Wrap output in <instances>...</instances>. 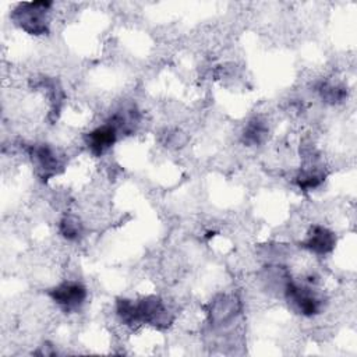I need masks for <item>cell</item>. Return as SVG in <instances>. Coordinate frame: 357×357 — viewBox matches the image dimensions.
I'll return each instance as SVG.
<instances>
[{
	"instance_id": "6da1fadb",
	"label": "cell",
	"mask_w": 357,
	"mask_h": 357,
	"mask_svg": "<svg viewBox=\"0 0 357 357\" xmlns=\"http://www.w3.org/2000/svg\"><path fill=\"white\" fill-rule=\"evenodd\" d=\"M53 3L50 1H31L21 3L13 11V21L25 32L31 35H45L49 31L47 14Z\"/></svg>"
},
{
	"instance_id": "7a4b0ae2",
	"label": "cell",
	"mask_w": 357,
	"mask_h": 357,
	"mask_svg": "<svg viewBox=\"0 0 357 357\" xmlns=\"http://www.w3.org/2000/svg\"><path fill=\"white\" fill-rule=\"evenodd\" d=\"M289 305L304 317H312L322 310L324 300L318 291L307 284H298L290 280L283 291Z\"/></svg>"
},
{
	"instance_id": "3957f363",
	"label": "cell",
	"mask_w": 357,
	"mask_h": 357,
	"mask_svg": "<svg viewBox=\"0 0 357 357\" xmlns=\"http://www.w3.org/2000/svg\"><path fill=\"white\" fill-rule=\"evenodd\" d=\"M50 298L66 311L78 310L86 300V289L78 282H63L49 290Z\"/></svg>"
},
{
	"instance_id": "277c9868",
	"label": "cell",
	"mask_w": 357,
	"mask_h": 357,
	"mask_svg": "<svg viewBox=\"0 0 357 357\" xmlns=\"http://www.w3.org/2000/svg\"><path fill=\"white\" fill-rule=\"evenodd\" d=\"M138 321L158 328H166L172 322V314L165 307L163 301L156 296L144 297L137 303Z\"/></svg>"
},
{
	"instance_id": "5b68a950",
	"label": "cell",
	"mask_w": 357,
	"mask_h": 357,
	"mask_svg": "<svg viewBox=\"0 0 357 357\" xmlns=\"http://www.w3.org/2000/svg\"><path fill=\"white\" fill-rule=\"evenodd\" d=\"M117 135L119 131L116 130V127L110 121H107L103 126L89 131L85 135V144L93 155L100 156L116 142Z\"/></svg>"
},
{
	"instance_id": "8992f818",
	"label": "cell",
	"mask_w": 357,
	"mask_h": 357,
	"mask_svg": "<svg viewBox=\"0 0 357 357\" xmlns=\"http://www.w3.org/2000/svg\"><path fill=\"white\" fill-rule=\"evenodd\" d=\"M238 314V301L231 296H219L211 303L209 318L211 324L223 326L231 322Z\"/></svg>"
},
{
	"instance_id": "52a82bcc",
	"label": "cell",
	"mask_w": 357,
	"mask_h": 357,
	"mask_svg": "<svg viewBox=\"0 0 357 357\" xmlns=\"http://www.w3.org/2000/svg\"><path fill=\"white\" fill-rule=\"evenodd\" d=\"M335 234L324 226H314L310 230L307 238L303 241V247L318 255H325L331 252L335 248Z\"/></svg>"
},
{
	"instance_id": "ba28073f",
	"label": "cell",
	"mask_w": 357,
	"mask_h": 357,
	"mask_svg": "<svg viewBox=\"0 0 357 357\" xmlns=\"http://www.w3.org/2000/svg\"><path fill=\"white\" fill-rule=\"evenodd\" d=\"M31 156L38 170L43 177L53 176L60 167V159L57 153L49 145H36L31 148Z\"/></svg>"
},
{
	"instance_id": "9c48e42d",
	"label": "cell",
	"mask_w": 357,
	"mask_h": 357,
	"mask_svg": "<svg viewBox=\"0 0 357 357\" xmlns=\"http://www.w3.org/2000/svg\"><path fill=\"white\" fill-rule=\"evenodd\" d=\"M268 131L266 123L262 119L255 117L245 126L243 131V142L248 146L261 145L268 138Z\"/></svg>"
},
{
	"instance_id": "30bf717a",
	"label": "cell",
	"mask_w": 357,
	"mask_h": 357,
	"mask_svg": "<svg viewBox=\"0 0 357 357\" xmlns=\"http://www.w3.org/2000/svg\"><path fill=\"white\" fill-rule=\"evenodd\" d=\"M262 280L269 289L284 291L287 283L291 280L286 269L282 266H266L262 275Z\"/></svg>"
},
{
	"instance_id": "8fae6325",
	"label": "cell",
	"mask_w": 357,
	"mask_h": 357,
	"mask_svg": "<svg viewBox=\"0 0 357 357\" xmlns=\"http://www.w3.org/2000/svg\"><path fill=\"white\" fill-rule=\"evenodd\" d=\"M59 231L67 240H71V241L78 240L82 234V223L79 222L78 218L73 215H67L60 220Z\"/></svg>"
},
{
	"instance_id": "7c38bea8",
	"label": "cell",
	"mask_w": 357,
	"mask_h": 357,
	"mask_svg": "<svg viewBox=\"0 0 357 357\" xmlns=\"http://www.w3.org/2000/svg\"><path fill=\"white\" fill-rule=\"evenodd\" d=\"M116 312L123 324H127V325L139 324L138 312H137V303H132L131 300H127V298L119 300L117 305H116Z\"/></svg>"
},
{
	"instance_id": "4fadbf2b",
	"label": "cell",
	"mask_w": 357,
	"mask_h": 357,
	"mask_svg": "<svg viewBox=\"0 0 357 357\" xmlns=\"http://www.w3.org/2000/svg\"><path fill=\"white\" fill-rule=\"evenodd\" d=\"M324 180V173H321L315 166H310L308 169H304L297 176V184L303 190H311L318 187Z\"/></svg>"
},
{
	"instance_id": "5bb4252c",
	"label": "cell",
	"mask_w": 357,
	"mask_h": 357,
	"mask_svg": "<svg viewBox=\"0 0 357 357\" xmlns=\"http://www.w3.org/2000/svg\"><path fill=\"white\" fill-rule=\"evenodd\" d=\"M318 91H319L321 98L328 103H337L346 98V89L339 85L322 84Z\"/></svg>"
},
{
	"instance_id": "9a60e30c",
	"label": "cell",
	"mask_w": 357,
	"mask_h": 357,
	"mask_svg": "<svg viewBox=\"0 0 357 357\" xmlns=\"http://www.w3.org/2000/svg\"><path fill=\"white\" fill-rule=\"evenodd\" d=\"M180 137H183V134L178 132V131H174V132H172V134L167 135L166 144H167V145H173V146H180V145L184 144V141H185V139H180Z\"/></svg>"
}]
</instances>
